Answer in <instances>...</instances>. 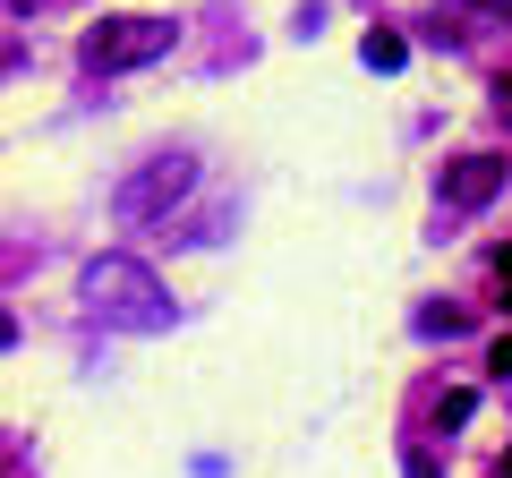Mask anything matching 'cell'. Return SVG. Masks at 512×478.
Wrapping results in <instances>:
<instances>
[{
    "instance_id": "cell-10",
    "label": "cell",
    "mask_w": 512,
    "mask_h": 478,
    "mask_svg": "<svg viewBox=\"0 0 512 478\" xmlns=\"http://www.w3.org/2000/svg\"><path fill=\"white\" fill-rule=\"evenodd\" d=\"M9 342H18V325H9V316H0V350H9Z\"/></svg>"
},
{
    "instance_id": "cell-1",
    "label": "cell",
    "mask_w": 512,
    "mask_h": 478,
    "mask_svg": "<svg viewBox=\"0 0 512 478\" xmlns=\"http://www.w3.org/2000/svg\"><path fill=\"white\" fill-rule=\"evenodd\" d=\"M86 308L103 316V325H128V333H154L163 325V282L146 274L137 257H94L86 265Z\"/></svg>"
},
{
    "instance_id": "cell-2",
    "label": "cell",
    "mask_w": 512,
    "mask_h": 478,
    "mask_svg": "<svg viewBox=\"0 0 512 478\" xmlns=\"http://www.w3.org/2000/svg\"><path fill=\"white\" fill-rule=\"evenodd\" d=\"M188 188H197V163H188V154H154V163H137V171L120 180L111 214H120L128 231H146V222H154V214H171Z\"/></svg>"
},
{
    "instance_id": "cell-7",
    "label": "cell",
    "mask_w": 512,
    "mask_h": 478,
    "mask_svg": "<svg viewBox=\"0 0 512 478\" xmlns=\"http://www.w3.org/2000/svg\"><path fill=\"white\" fill-rule=\"evenodd\" d=\"M495 120H504V129H512V69L495 77Z\"/></svg>"
},
{
    "instance_id": "cell-3",
    "label": "cell",
    "mask_w": 512,
    "mask_h": 478,
    "mask_svg": "<svg viewBox=\"0 0 512 478\" xmlns=\"http://www.w3.org/2000/svg\"><path fill=\"white\" fill-rule=\"evenodd\" d=\"M171 43H180V26L171 18H111V26H94L77 52H86V69H146V60H163Z\"/></svg>"
},
{
    "instance_id": "cell-5",
    "label": "cell",
    "mask_w": 512,
    "mask_h": 478,
    "mask_svg": "<svg viewBox=\"0 0 512 478\" xmlns=\"http://www.w3.org/2000/svg\"><path fill=\"white\" fill-rule=\"evenodd\" d=\"M359 60H367V69H402V60H410V43L393 35V26H376V35L359 43Z\"/></svg>"
},
{
    "instance_id": "cell-6",
    "label": "cell",
    "mask_w": 512,
    "mask_h": 478,
    "mask_svg": "<svg viewBox=\"0 0 512 478\" xmlns=\"http://www.w3.org/2000/svg\"><path fill=\"white\" fill-rule=\"evenodd\" d=\"M470 410H478V393H470V385H453V393L436 402V427H470Z\"/></svg>"
},
{
    "instance_id": "cell-8",
    "label": "cell",
    "mask_w": 512,
    "mask_h": 478,
    "mask_svg": "<svg viewBox=\"0 0 512 478\" xmlns=\"http://www.w3.org/2000/svg\"><path fill=\"white\" fill-rule=\"evenodd\" d=\"M487 368H495V376H512V333H504V342L487 350Z\"/></svg>"
},
{
    "instance_id": "cell-9",
    "label": "cell",
    "mask_w": 512,
    "mask_h": 478,
    "mask_svg": "<svg viewBox=\"0 0 512 478\" xmlns=\"http://www.w3.org/2000/svg\"><path fill=\"white\" fill-rule=\"evenodd\" d=\"M504 308H512V248H504Z\"/></svg>"
},
{
    "instance_id": "cell-4",
    "label": "cell",
    "mask_w": 512,
    "mask_h": 478,
    "mask_svg": "<svg viewBox=\"0 0 512 478\" xmlns=\"http://www.w3.org/2000/svg\"><path fill=\"white\" fill-rule=\"evenodd\" d=\"M444 205H461V214H470V205H487L495 188H504V163H495V154H461V163H444Z\"/></svg>"
},
{
    "instance_id": "cell-11",
    "label": "cell",
    "mask_w": 512,
    "mask_h": 478,
    "mask_svg": "<svg viewBox=\"0 0 512 478\" xmlns=\"http://www.w3.org/2000/svg\"><path fill=\"white\" fill-rule=\"evenodd\" d=\"M495 478H512V453H504V470H495Z\"/></svg>"
}]
</instances>
